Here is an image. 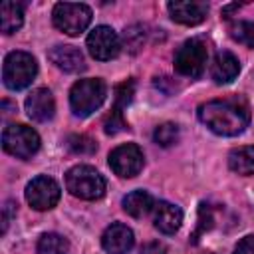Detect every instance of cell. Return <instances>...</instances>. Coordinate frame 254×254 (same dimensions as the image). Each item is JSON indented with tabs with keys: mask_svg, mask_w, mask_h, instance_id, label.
<instances>
[{
	"mask_svg": "<svg viewBox=\"0 0 254 254\" xmlns=\"http://www.w3.org/2000/svg\"><path fill=\"white\" fill-rule=\"evenodd\" d=\"M52 20L60 32L67 36H79L91 22V8L87 4L58 2L52 10Z\"/></svg>",
	"mask_w": 254,
	"mask_h": 254,
	"instance_id": "cell-5",
	"label": "cell"
},
{
	"mask_svg": "<svg viewBox=\"0 0 254 254\" xmlns=\"http://www.w3.org/2000/svg\"><path fill=\"white\" fill-rule=\"evenodd\" d=\"M234 254H254V236L242 238V240L236 244Z\"/></svg>",
	"mask_w": 254,
	"mask_h": 254,
	"instance_id": "cell-27",
	"label": "cell"
},
{
	"mask_svg": "<svg viewBox=\"0 0 254 254\" xmlns=\"http://www.w3.org/2000/svg\"><path fill=\"white\" fill-rule=\"evenodd\" d=\"M167 10L171 18L185 26H196L206 18V2H169Z\"/></svg>",
	"mask_w": 254,
	"mask_h": 254,
	"instance_id": "cell-14",
	"label": "cell"
},
{
	"mask_svg": "<svg viewBox=\"0 0 254 254\" xmlns=\"http://www.w3.org/2000/svg\"><path fill=\"white\" fill-rule=\"evenodd\" d=\"M228 167L230 171L238 173V175H254V147H238L232 149L228 155Z\"/></svg>",
	"mask_w": 254,
	"mask_h": 254,
	"instance_id": "cell-18",
	"label": "cell"
},
{
	"mask_svg": "<svg viewBox=\"0 0 254 254\" xmlns=\"http://www.w3.org/2000/svg\"><path fill=\"white\" fill-rule=\"evenodd\" d=\"M36 252L38 254H69V242L58 232H46L40 236Z\"/></svg>",
	"mask_w": 254,
	"mask_h": 254,
	"instance_id": "cell-20",
	"label": "cell"
},
{
	"mask_svg": "<svg viewBox=\"0 0 254 254\" xmlns=\"http://www.w3.org/2000/svg\"><path fill=\"white\" fill-rule=\"evenodd\" d=\"M65 145H67V149H69L71 153H75V155H93V153L97 151V143H95L91 137H87V135H77V133L69 135L67 141H65Z\"/></svg>",
	"mask_w": 254,
	"mask_h": 254,
	"instance_id": "cell-21",
	"label": "cell"
},
{
	"mask_svg": "<svg viewBox=\"0 0 254 254\" xmlns=\"http://www.w3.org/2000/svg\"><path fill=\"white\" fill-rule=\"evenodd\" d=\"M54 111H56V101L50 89L38 87L26 97V113L32 121H38V123L50 121L54 117Z\"/></svg>",
	"mask_w": 254,
	"mask_h": 254,
	"instance_id": "cell-12",
	"label": "cell"
},
{
	"mask_svg": "<svg viewBox=\"0 0 254 254\" xmlns=\"http://www.w3.org/2000/svg\"><path fill=\"white\" fill-rule=\"evenodd\" d=\"M65 189L83 200H97L105 194V179L89 165H75L65 173Z\"/></svg>",
	"mask_w": 254,
	"mask_h": 254,
	"instance_id": "cell-3",
	"label": "cell"
},
{
	"mask_svg": "<svg viewBox=\"0 0 254 254\" xmlns=\"http://www.w3.org/2000/svg\"><path fill=\"white\" fill-rule=\"evenodd\" d=\"M14 214H16V202L14 200H6L4 208H2V232L8 230V224H10Z\"/></svg>",
	"mask_w": 254,
	"mask_h": 254,
	"instance_id": "cell-26",
	"label": "cell"
},
{
	"mask_svg": "<svg viewBox=\"0 0 254 254\" xmlns=\"http://www.w3.org/2000/svg\"><path fill=\"white\" fill-rule=\"evenodd\" d=\"M105 95H107V85L103 79L99 77L79 79L69 89V107L73 115L87 117L101 107V103L105 101Z\"/></svg>",
	"mask_w": 254,
	"mask_h": 254,
	"instance_id": "cell-2",
	"label": "cell"
},
{
	"mask_svg": "<svg viewBox=\"0 0 254 254\" xmlns=\"http://www.w3.org/2000/svg\"><path fill=\"white\" fill-rule=\"evenodd\" d=\"M230 38L238 44H244L248 48H254V22H234L228 28Z\"/></svg>",
	"mask_w": 254,
	"mask_h": 254,
	"instance_id": "cell-22",
	"label": "cell"
},
{
	"mask_svg": "<svg viewBox=\"0 0 254 254\" xmlns=\"http://www.w3.org/2000/svg\"><path fill=\"white\" fill-rule=\"evenodd\" d=\"M155 208V200L147 190H133L123 198V210L133 218H143Z\"/></svg>",
	"mask_w": 254,
	"mask_h": 254,
	"instance_id": "cell-17",
	"label": "cell"
},
{
	"mask_svg": "<svg viewBox=\"0 0 254 254\" xmlns=\"http://www.w3.org/2000/svg\"><path fill=\"white\" fill-rule=\"evenodd\" d=\"M206 58H208V50H206L204 42L198 38H192V40L183 42L177 48L175 58H173V65H175L177 73L194 79L204 71Z\"/></svg>",
	"mask_w": 254,
	"mask_h": 254,
	"instance_id": "cell-6",
	"label": "cell"
},
{
	"mask_svg": "<svg viewBox=\"0 0 254 254\" xmlns=\"http://www.w3.org/2000/svg\"><path fill=\"white\" fill-rule=\"evenodd\" d=\"M198 119L212 133L222 137H234L242 133L250 123V107L244 97L210 99L198 105Z\"/></svg>",
	"mask_w": 254,
	"mask_h": 254,
	"instance_id": "cell-1",
	"label": "cell"
},
{
	"mask_svg": "<svg viewBox=\"0 0 254 254\" xmlns=\"http://www.w3.org/2000/svg\"><path fill=\"white\" fill-rule=\"evenodd\" d=\"M2 147L6 153L18 159H30L40 149V137L32 127L24 123H12L2 131Z\"/></svg>",
	"mask_w": 254,
	"mask_h": 254,
	"instance_id": "cell-7",
	"label": "cell"
},
{
	"mask_svg": "<svg viewBox=\"0 0 254 254\" xmlns=\"http://www.w3.org/2000/svg\"><path fill=\"white\" fill-rule=\"evenodd\" d=\"M240 71V62L232 52H218L210 65V77L216 83H228L232 81Z\"/></svg>",
	"mask_w": 254,
	"mask_h": 254,
	"instance_id": "cell-16",
	"label": "cell"
},
{
	"mask_svg": "<svg viewBox=\"0 0 254 254\" xmlns=\"http://www.w3.org/2000/svg\"><path fill=\"white\" fill-rule=\"evenodd\" d=\"M38 73V64L32 54L28 52H10L4 58V67H2V79L4 85L12 91L28 87Z\"/></svg>",
	"mask_w": 254,
	"mask_h": 254,
	"instance_id": "cell-4",
	"label": "cell"
},
{
	"mask_svg": "<svg viewBox=\"0 0 254 254\" xmlns=\"http://www.w3.org/2000/svg\"><path fill=\"white\" fill-rule=\"evenodd\" d=\"M153 139L161 147H171L179 141V127L175 123H161L153 131Z\"/></svg>",
	"mask_w": 254,
	"mask_h": 254,
	"instance_id": "cell-23",
	"label": "cell"
},
{
	"mask_svg": "<svg viewBox=\"0 0 254 254\" xmlns=\"http://www.w3.org/2000/svg\"><path fill=\"white\" fill-rule=\"evenodd\" d=\"M24 22V10L18 2H4L0 8V30L4 34L16 32Z\"/></svg>",
	"mask_w": 254,
	"mask_h": 254,
	"instance_id": "cell-19",
	"label": "cell"
},
{
	"mask_svg": "<svg viewBox=\"0 0 254 254\" xmlns=\"http://www.w3.org/2000/svg\"><path fill=\"white\" fill-rule=\"evenodd\" d=\"M48 58L58 69H62L65 73H77V71L85 69L83 54L75 46H54L48 52Z\"/></svg>",
	"mask_w": 254,
	"mask_h": 254,
	"instance_id": "cell-13",
	"label": "cell"
},
{
	"mask_svg": "<svg viewBox=\"0 0 254 254\" xmlns=\"http://www.w3.org/2000/svg\"><path fill=\"white\" fill-rule=\"evenodd\" d=\"M153 222L163 234H175L183 224V210L167 200H159L153 208Z\"/></svg>",
	"mask_w": 254,
	"mask_h": 254,
	"instance_id": "cell-15",
	"label": "cell"
},
{
	"mask_svg": "<svg viewBox=\"0 0 254 254\" xmlns=\"http://www.w3.org/2000/svg\"><path fill=\"white\" fill-rule=\"evenodd\" d=\"M135 244L133 230L121 222H113L101 236V246L107 254H127Z\"/></svg>",
	"mask_w": 254,
	"mask_h": 254,
	"instance_id": "cell-11",
	"label": "cell"
},
{
	"mask_svg": "<svg viewBox=\"0 0 254 254\" xmlns=\"http://www.w3.org/2000/svg\"><path fill=\"white\" fill-rule=\"evenodd\" d=\"M202 216H204V212H202V210H200V222H202V220H204V218H202ZM206 220H210V216H208V218H206ZM206 228H210V226H208V224H206ZM202 230H204V224H202V226H200V228H198V230H196V234H194V238H192V240H196V236H198V234H200V232H202Z\"/></svg>",
	"mask_w": 254,
	"mask_h": 254,
	"instance_id": "cell-28",
	"label": "cell"
},
{
	"mask_svg": "<svg viewBox=\"0 0 254 254\" xmlns=\"http://www.w3.org/2000/svg\"><path fill=\"white\" fill-rule=\"evenodd\" d=\"M143 163H145L143 151L135 143L119 145V147H115L109 153V167H111V171L117 177H123V179H131V177L139 175V171L143 169Z\"/></svg>",
	"mask_w": 254,
	"mask_h": 254,
	"instance_id": "cell-10",
	"label": "cell"
},
{
	"mask_svg": "<svg viewBox=\"0 0 254 254\" xmlns=\"http://www.w3.org/2000/svg\"><path fill=\"white\" fill-rule=\"evenodd\" d=\"M133 93H135V81H133V79H127V81L119 83V85L115 87V105H113L111 109L123 113V107L133 99Z\"/></svg>",
	"mask_w": 254,
	"mask_h": 254,
	"instance_id": "cell-24",
	"label": "cell"
},
{
	"mask_svg": "<svg viewBox=\"0 0 254 254\" xmlns=\"http://www.w3.org/2000/svg\"><path fill=\"white\" fill-rule=\"evenodd\" d=\"M200 254H212V252H200Z\"/></svg>",
	"mask_w": 254,
	"mask_h": 254,
	"instance_id": "cell-29",
	"label": "cell"
},
{
	"mask_svg": "<svg viewBox=\"0 0 254 254\" xmlns=\"http://www.w3.org/2000/svg\"><path fill=\"white\" fill-rule=\"evenodd\" d=\"M62 194L60 185L48 177V175H40L36 179H32L26 187V200L34 210H50L58 204Z\"/></svg>",
	"mask_w": 254,
	"mask_h": 254,
	"instance_id": "cell-8",
	"label": "cell"
},
{
	"mask_svg": "<svg viewBox=\"0 0 254 254\" xmlns=\"http://www.w3.org/2000/svg\"><path fill=\"white\" fill-rule=\"evenodd\" d=\"M85 46H87V52L91 54V58H95L99 62L113 60L121 52V40H119L117 32L109 26H95L89 32Z\"/></svg>",
	"mask_w": 254,
	"mask_h": 254,
	"instance_id": "cell-9",
	"label": "cell"
},
{
	"mask_svg": "<svg viewBox=\"0 0 254 254\" xmlns=\"http://www.w3.org/2000/svg\"><path fill=\"white\" fill-rule=\"evenodd\" d=\"M139 254H167V246L159 240H151V242H145L141 246Z\"/></svg>",
	"mask_w": 254,
	"mask_h": 254,
	"instance_id": "cell-25",
	"label": "cell"
}]
</instances>
